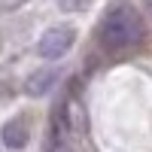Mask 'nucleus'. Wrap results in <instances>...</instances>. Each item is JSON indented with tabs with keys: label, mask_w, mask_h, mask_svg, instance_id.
<instances>
[{
	"label": "nucleus",
	"mask_w": 152,
	"mask_h": 152,
	"mask_svg": "<svg viewBox=\"0 0 152 152\" xmlns=\"http://www.w3.org/2000/svg\"><path fill=\"white\" fill-rule=\"evenodd\" d=\"M143 40V18L131 3H116L97 24V43L107 52H125Z\"/></svg>",
	"instance_id": "f257e3e1"
},
{
	"label": "nucleus",
	"mask_w": 152,
	"mask_h": 152,
	"mask_svg": "<svg viewBox=\"0 0 152 152\" xmlns=\"http://www.w3.org/2000/svg\"><path fill=\"white\" fill-rule=\"evenodd\" d=\"M0 137H3V146H6V149H12V152L24 149L28 140H31V125H28V119H24V116H12V119L3 125Z\"/></svg>",
	"instance_id": "7ed1b4c3"
},
{
	"label": "nucleus",
	"mask_w": 152,
	"mask_h": 152,
	"mask_svg": "<svg viewBox=\"0 0 152 152\" xmlns=\"http://www.w3.org/2000/svg\"><path fill=\"white\" fill-rule=\"evenodd\" d=\"M73 43H76V31L70 28V24H55V28H49L40 37L37 52H40L46 61H58V58H64L73 49Z\"/></svg>",
	"instance_id": "f03ea898"
},
{
	"label": "nucleus",
	"mask_w": 152,
	"mask_h": 152,
	"mask_svg": "<svg viewBox=\"0 0 152 152\" xmlns=\"http://www.w3.org/2000/svg\"><path fill=\"white\" fill-rule=\"evenodd\" d=\"M55 82H58V70L43 67V70H34V73L28 76V82H24V91H28L31 97H43V94L52 91V85H55Z\"/></svg>",
	"instance_id": "20e7f679"
},
{
	"label": "nucleus",
	"mask_w": 152,
	"mask_h": 152,
	"mask_svg": "<svg viewBox=\"0 0 152 152\" xmlns=\"http://www.w3.org/2000/svg\"><path fill=\"white\" fill-rule=\"evenodd\" d=\"M146 6H149V9H152V0H146Z\"/></svg>",
	"instance_id": "39448f33"
}]
</instances>
